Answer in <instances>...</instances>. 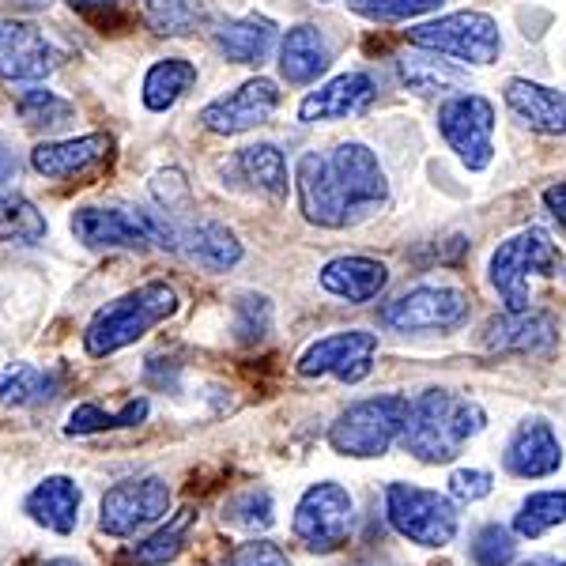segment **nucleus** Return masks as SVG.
I'll return each mask as SVG.
<instances>
[{
    "label": "nucleus",
    "mask_w": 566,
    "mask_h": 566,
    "mask_svg": "<svg viewBox=\"0 0 566 566\" xmlns=\"http://www.w3.org/2000/svg\"><path fill=\"white\" fill-rule=\"evenodd\" d=\"M295 193L303 208L306 223L325 227V231H340L352 223L348 200L340 193V181L333 175V159L322 151H303L295 167Z\"/></svg>",
    "instance_id": "ddd939ff"
},
{
    "label": "nucleus",
    "mask_w": 566,
    "mask_h": 566,
    "mask_svg": "<svg viewBox=\"0 0 566 566\" xmlns=\"http://www.w3.org/2000/svg\"><path fill=\"white\" fill-rule=\"evenodd\" d=\"M348 566H389V563H378V559H355Z\"/></svg>",
    "instance_id": "8fccbe9b"
},
{
    "label": "nucleus",
    "mask_w": 566,
    "mask_h": 566,
    "mask_svg": "<svg viewBox=\"0 0 566 566\" xmlns=\"http://www.w3.org/2000/svg\"><path fill=\"white\" fill-rule=\"evenodd\" d=\"M495 476L488 469H458L450 476V499L453 502H480L491 495Z\"/></svg>",
    "instance_id": "37998d69"
},
{
    "label": "nucleus",
    "mask_w": 566,
    "mask_h": 566,
    "mask_svg": "<svg viewBox=\"0 0 566 566\" xmlns=\"http://www.w3.org/2000/svg\"><path fill=\"white\" fill-rule=\"evenodd\" d=\"M15 178H20V159H15V151L0 140V189H8Z\"/></svg>",
    "instance_id": "49530a36"
},
{
    "label": "nucleus",
    "mask_w": 566,
    "mask_h": 566,
    "mask_svg": "<svg viewBox=\"0 0 566 566\" xmlns=\"http://www.w3.org/2000/svg\"><path fill=\"white\" fill-rule=\"evenodd\" d=\"M144 20L163 39H186L205 23V8L200 0H140Z\"/></svg>",
    "instance_id": "72a5a7b5"
},
{
    "label": "nucleus",
    "mask_w": 566,
    "mask_h": 566,
    "mask_svg": "<svg viewBox=\"0 0 566 566\" xmlns=\"http://www.w3.org/2000/svg\"><path fill=\"white\" fill-rule=\"evenodd\" d=\"M276 109H280V87L269 76H253L242 87H234L231 95L216 98V103L200 109V125L216 136H239L264 125Z\"/></svg>",
    "instance_id": "4468645a"
},
{
    "label": "nucleus",
    "mask_w": 566,
    "mask_h": 566,
    "mask_svg": "<svg viewBox=\"0 0 566 566\" xmlns=\"http://www.w3.org/2000/svg\"><path fill=\"white\" fill-rule=\"evenodd\" d=\"M446 0H348V8L374 23H408L427 12H438Z\"/></svg>",
    "instance_id": "ea45409f"
},
{
    "label": "nucleus",
    "mask_w": 566,
    "mask_h": 566,
    "mask_svg": "<svg viewBox=\"0 0 566 566\" xmlns=\"http://www.w3.org/2000/svg\"><path fill=\"white\" fill-rule=\"evenodd\" d=\"M72 234L87 250H136L144 253L151 245L144 223L133 208H76L72 212Z\"/></svg>",
    "instance_id": "a211bd4d"
},
{
    "label": "nucleus",
    "mask_w": 566,
    "mask_h": 566,
    "mask_svg": "<svg viewBox=\"0 0 566 566\" xmlns=\"http://www.w3.org/2000/svg\"><path fill=\"white\" fill-rule=\"evenodd\" d=\"M272 333V303L269 295L242 291L234 298V340L239 344H261Z\"/></svg>",
    "instance_id": "58836bf2"
},
{
    "label": "nucleus",
    "mask_w": 566,
    "mask_h": 566,
    "mask_svg": "<svg viewBox=\"0 0 566 566\" xmlns=\"http://www.w3.org/2000/svg\"><path fill=\"white\" fill-rule=\"evenodd\" d=\"M386 522L392 525V533H400L408 544L434 547V552L458 541V528H461L453 499L431 488H416V483H389Z\"/></svg>",
    "instance_id": "39448f33"
},
{
    "label": "nucleus",
    "mask_w": 566,
    "mask_h": 566,
    "mask_svg": "<svg viewBox=\"0 0 566 566\" xmlns=\"http://www.w3.org/2000/svg\"><path fill=\"white\" fill-rule=\"evenodd\" d=\"M39 566H84L80 559H69V555H61V559H45V563H39Z\"/></svg>",
    "instance_id": "de8ad7c7"
},
{
    "label": "nucleus",
    "mask_w": 566,
    "mask_h": 566,
    "mask_svg": "<svg viewBox=\"0 0 566 566\" xmlns=\"http://www.w3.org/2000/svg\"><path fill=\"white\" fill-rule=\"evenodd\" d=\"M80 506H84V491H80V483L72 476H45L23 499V514L53 536L76 533Z\"/></svg>",
    "instance_id": "aec40b11"
},
{
    "label": "nucleus",
    "mask_w": 566,
    "mask_h": 566,
    "mask_svg": "<svg viewBox=\"0 0 566 566\" xmlns=\"http://www.w3.org/2000/svg\"><path fill=\"white\" fill-rule=\"evenodd\" d=\"M53 389H57L53 374L31 367V363H12V367L0 370V405L8 408L39 405V400L53 397Z\"/></svg>",
    "instance_id": "f704fd0d"
},
{
    "label": "nucleus",
    "mask_w": 566,
    "mask_h": 566,
    "mask_svg": "<svg viewBox=\"0 0 566 566\" xmlns=\"http://www.w3.org/2000/svg\"><path fill=\"white\" fill-rule=\"evenodd\" d=\"M219 517L223 525L242 528V533H264L276 522V502H272L269 488H242L223 502Z\"/></svg>",
    "instance_id": "473e14b6"
},
{
    "label": "nucleus",
    "mask_w": 566,
    "mask_h": 566,
    "mask_svg": "<svg viewBox=\"0 0 566 566\" xmlns=\"http://www.w3.org/2000/svg\"><path fill=\"white\" fill-rule=\"evenodd\" d=\"M276 45V23L264 15H242L216 31V50L234 65H261Z\"/></svg>",
    "instance_id": "bb28decb"
},
{
    "label": "nucleus",
    "mask_w": 566,
    "mask_h": 566,
    "mask_svg": "<svg viewBox=\"0 0 566 566\" xmlns=\"http://www.w3.org/2000/svg\"><path fill=\"white\" fill-rule=\"evenodd\" d=\"M400 80L419 98H450L469 91V65L446 61L442 53L412 45L408 53H400Z\"/></svg>",
    "instance_id": "5701e85b"
},
{
    "label": "nucleus",
    "mask_w": 566,
    "mask_h": 566,
    "mask_svg": "<svg viewBox=\"0 0 566 566\" xmlns=\"http://www.w3.org/2000/svg\"><path fill=\"white\" fill-rule=\"evenodd\" d=\"M151 197L159 200L163 212L181 216L189 208V181H186V175H181L178 167L159 170V175L151 178Z\"/></svg>",
    "instance_id": "a19ab883"
},
{
    "label": "nucleus",
    "mask_w": 566,
    "mask_h": 566,
    "mask_svg": "<svg viewBox=\"0 0 566 566\" xmlns=\"http://www.w3.org/2000/svg\"><path fill=\"white\" fill-rule=\"evenodd\" d=\"M408 42L419 50H434L442 57H453L461 65H495L502 53L499 23L488 12H450L438 20L408 27Z\"/></svg>",
    "instance_id": "423d86ee"
},
{
    "label": "nucleus",
    "mask_w": 566,
    "mask_h": 566,
    "mask_svg": "<svg viewBox=\"0 0 566 566\" xmlns=\"http://www.w3.org/2000/svg\"><path fill=\"white\" fill-rule=\"evenodd\" d=\"M72 12H80L84 20L106 27L117 20V0H69Z\"/></svg>",
    "instance_id": "c03bdc74"
},
{
    "label": "nucleus",
    "mask_w": 566,
    "mask_h": 566,
    "mask_svg": "<svg viewBox=\"0 0 566 566\" xmlns=\"http://www.w3.org/2000/svg\"><path fill=\"white\" fill-rule=\"evenodd\" d=\"M15 114L23 117L27 129H57V125H65L72 117V103H65V98L45 87H34L15 98Z\"/></svg>",
    "instance_id": "e433bc0d"
},
{
    "label": "nucleus",
    "mask_w": 566,
    "mask_h": 566,
    "mask_svg": "<svg viewBox=\"0 0 566 566\" xmlns=\"http://www.w3.org/2000/svg\"><path fill=\"white\" fill-rule=\"evenodd\" d=\"M555 525H566V491H533L514 514V533L525 541H536Z\"/></svg>",
    "instance_id": "c9c22d12"
},
{
    "label": "nucleus",
    "mask_w": 566,
    "mask_h": 566,
    "mask_svg": "<svg viewBox=\"0 0 566 566\" xmlns=\"http://www.w3.org/2000/svg\"><path fill=\"white\" fill-rule=\"evenodd\" d=\"M514 566H541V559H533V563H514Z\"/></svg>",
    "instance_id": "603ef678"
},
{
    "label": "nucleus",
    "mask_w": 566,
    "mask_h": 566,
    "mask_svg": "<svg viewBox=\"0 0 566 566\" xmlns=\"http://www.w3.org/2000/svg\"><path fill=\"white\" fill-rule=\"evenodd\" d=\"M374 352H378V336L367 333V328L328 333L298 355V374L303 378H325V374H333V378L355 386V381H363L374 370Z\"/></svg>",
    "instance_id": "f8f14e48"
},
{
    "label": "nucleus",
    "mask_w": 566,
    "mask_h": 566,
    "mask_svg": "<svg viewBox=\"0 0 566 566\" xmlns=\"http://www.w3.org/2000/svg\"><path fill=\"white\" fill-rule=\"evenodd\" d=\"M480 348L495 355H552L559 348V322L547 310H506L483 325Z\"/></svg>",
    "instance_id": "2eb2a0df"
},
{
    "label": "nucleus",
    "mask_w": 566,
    "mask_h": 566,
    "mask_svg": "<svg viewBox=\"0 0 566 566\" xmlns=\"http://www.w3.org/2000/svg\"><path fill=\"white\" fill-rule=\"evenodd\" d=\"M438 133H442L446 148L461 159V167L480 175L495 159V103L488 95H476V91L442 98Z\"/></svg>",
    "instance_id": "0eeeda50"
},
{
    "label": "nucleus",
    "mask_w": 566,
    "mask_h": 566,
    "mask_svg": "<svg viewBox=\"0 0 566 566\" xmlns=\"http://www.w3.org/2000/svg\"><path fill=\"white\" fill-rule=\"evenodd\" d=\"M170 514V488L163 476L122 480L98 502V533L114 541H133L136 533L159 525Z\"/></svg>",
    "instance_id": "9d476101"
},
{
    "label": "nucleus",
    "mask_w": 566,
    "mask_h": 566,
    "mask_svg": "<svg viewBox=\"0 0 566 566\" xmlns=\"http://www.w3.org/2000/svg\"><path fill=\"white\" fill-rule=\"evenodd\" d=\"M45 216L15 189H0V242L39 245L45 239Z\"/></svg>",
    "instance_id": "2f4dec72"
},
{
    "label": "nucleus",
    "mask_w": 566,
    "mask_h": 566,
    "mask_svg": "<svg viewBox=\"0 0 566 566\" xmlns=\"http://www.w3.org/2000/svg\"><path fill=\"white\" fill-rule=\"evenodd\" d=\"M472 298L461 287L442 283H419L378 310V322L389 333H453L469 322Z\"/></svg>",
    "instance_id": "6e6552de"
},
{
    "label": "nucleus",
    "mask_w": 566,
    "mask_h": 566,
    "mask_svg": "<svg viewBox=\"0 0 566 566\" xmlns=\"http://www.w3.org/2000/svg\"><path fill=\"white\" fill-rule=\"evenodd\" d=\"M223 566H291L287 552L272 541H245L227 555Z\"/></svg>",
    "instance_id": "79ce46f5"
},
{
    "label": "nucleus",
    "mask_w": 566,
    "mask_h": 566,
    "mask_svg": "<svg viewBox=\"0 0 566 566\" xmlns=\"http://www.w3.org/2000/svg\"><path fill=\"white\" fill-rule=\"evenodd\" d=\"M408 408H412V400L405 392H381V397L355 400L328 427V446L340 458H355V461L386 458L392 442H400V434H405Z\"/></svg>",
    "instance_id": "7ed1b4c3"
},
{
    "label": "nucleus",
    "mask_w": 566,
    "mask_h": 566,
    "mask_svg": "<svg viewBox=\"0 0 566 566\" xmlns=\"http://www.w3.org/2000/svg\"><path fill=\"white\" fill-rule=\"evenodd\" d=\"M317 280H322V287L328 295L344 298V303H352V306H363V303H374V298L389 287V269L378 258L348 253V258L325 261Z\"/></svg>",
    "instance_id": "4be33fe9"
},
{
    "label": "nucleus",
    "mask_w": 566,
    "mask_h": 566,
    "mask_svg": "<svg viewBox=\"0 0 566 566\" xmlns=\"http://www.w3.org/2000/svg\"><path fill=\"white\" fill-rule=\"evenodd\" d=\"M175 314H178V291L170 283L163 280L140 283L129 295L95 310V317L84 328V348L91 359H106V355L144 340L155 325H163Z\"/></svg>",
    "instance_id": "f03ea898"
},
{
    "label": "nucleus",
    "mask_w": 566,
    "mask_h": 566,
    "mask_svg": "<svg viewBox=\"0 0 566 566\" xmlns=\"http://www.w3.org/2000/svg\"><path fill=\"white\" fill-rule=\"evenodd\" d=\"M231 170H239V178L245 181V189L269 197V200H283L287 197V163H283V151L276 144H250V148L234 151Z\"/></svg>",
    "instance_id": "cd10ccee"
},
{
    "label": "nucleus",
    "mask_w": 566,
    "mask_h": 566,
    "mask_svg": "<svg viewBox=\"0 0 566 566\" xmlns=\"http://www.w3.org/2000/svg\"><path fill=\"white\" fill-rule=\"evenodd\" d=\"M483 427H488V412L476 400L450 389H427L412 397L400 446L423 464H450L461 458L472 438L483 434Z\"/></svg>",
    "instance_id": "f257e3e1"
},
{
    "label": "nucleus",
    "mask_w": 566,
    "mask_h": 566,
    "mask_svg": "<svg viewBox=\"0 0 566 566\" xmlns=\"http://www.w3.org/2000/svg\"><path fill=\"white\" fill-rule=\"evenodd\" d=\"M53 65H57V53L39 27L0 15V76L12 84H34L50 76Z\"/></svg>",
    "instance_id": "f3484780"
},
{
    "label": "nucleus",
    "mask_w": 566,
    "mask_h": 566,
    "mask_svg": "<svg viewBox=\"0 0 566 566\" xmlns=\"http://www.w3.org/2000/svg\"><path fill=\"white\" fill-rule=\"evenodd\" d=\"M352 522H355V499L344 483L336 480H322L310 483L295 506V517H291V528L303 541L310 552H336V547L348 544L352 536Z\"/></svg>",
    "instance_id": "1a4fd4ad"
},
{
    "label": "nucleus",
    "mask_w": 566,
    "mask_h": 566,
    "mask_svg": "<svg viewBox=\"0 0 566 566\" xmlns=\"http://www.w3.org/2000/svg\"><path fill=\"white\" fill-rule=\"evenodd\" d=\"M333 159V175L340 181V193L348 200L352 223L367 219L389 205V178L381 170L378 155H374L363 140H344L336 144V151H328Z\"/></svg>",
    "instance_id": "9b49d317"
},
{
    "label": "nucleus",
    "mask_w": 566,
    "mask_h": 566,
    "mask_svg": "<svg viewBox=\"0 0 566 566\" xmlns=\"http://www.w3.org/2000/svg\"><path fill=\"white\" fill-rule=\"evenodd\" d=\"M469 555L476 566H514L517 559V533L499 522L480 525L469 544Z\"/></svg>",
    "instance_id": "4c0bfd02"
},
{
    "label": "nucleus",
    "mask_w": 566,
    "mask_h": 566,
    "mask_svg": "<svg viewBox=\"0 0 566 566\" xmlns=\"http://www.w3.org/2000/svg\"><path fill=\"white\" fill-rule=\"evenodd\" d=\"M193 525H197V510L193 506L178 510L175 517H167V525H159L151 536H144V541L133 547L129 559L136 566H167L170 559H178V555H181L186 536H189V528H193Z\"/></svg>",
    "instance_id": "7c9ffc66"
},
{
    "label": "nucleus",
    "mask_w": 566,
    "mask_h": 566,
    "mask_svg": "<svg viewBox=\"0 0 566 566\" xmlns=\"http://www.w3.org/2000/svg\"><path fill=\"white\" fill-rule=\"evenodd\" d=\"M374 95H378V84H374L370 72H340L328 84H322L317 91L298 103V122L317 125V122H344V117L363 114Z\"/></svg>",
    "instance_id": "6ab92c4d"
},
{
    "label": "nucleus",
    "mask_w": 566,
    "mask_h": 566,
    "mask_svg": "<svg viewBox=\"0 0 566 566\" xmlns=\"http://www.w3.org/2000/svg\"><path fill=\"white\" fill-rule=\"evenodd\" d=\"M563 253L559 245L552 242V234L541 231V227H528V231L510 234L506 242H499V250L491 253L488 264V280L491 287L499 291V298L506 303V310L522 314V310H533L528 303V280L533 276H559Z\"/></svg>",
    "instance_id": "20e7f679"
},
{
    "label": "nucleus",
    "mask_w": 566,
    "mask_h": 566,
    "mask_svg": "<svg viewBox=\"0 0 566 566\" xmlns=\"http://www.w3.org/2000/svg\"><path fill=\"white\" fill-rule=\"evenodd\" d=\"M502 98H506L510 114H514L525 129L544 133V136H566V91L514 76L502 87Z\"/></svg>",
    "instance_id": "412c9836"
},
{
    "label": "nucleus",
    "mask_w": 566,
    "mask_h": 566,
    "mask_svg": "<svg viewBox=\"0 0 566 566\" xmlns=\"http://www.w3.org/2000/svg\"><path fill=\"white\" fill-rule=\"evenodd\" d=\"M541 566H566V559H541Z\"/></svg>",
    "instance_id": "3c124183"
},
{
    "label": "nucleus",
    "mask_w": 566,
    "mask_h": 566,
    "mask_svg": "<svg viewBox=\"0 0 566 566\" xmlns=\"http://www.w3.org/2000/svg\"><path fill=\"white\" fill-rule=\"evenodd\" d=\"M114 140L106 133H87V136H72V140H45L31 151V167L42 178H72L84 175L95 163L109 159Z\"/></svg>",
    "instance_id": "b1692460"
},
{
    "label": "nucleus",
    "mask_w": 566,
    "mask_h": 566,
    "mask_svg": "<svg viewBox=\"0 0 566 566\" xmlns=\"http://www.w3.org/2000/svg\"><path fill=\"white\" fill-rule=\"evenodd\" d=\"M151 405L144 397L129 400V405H122L117 412H106V408L98 405H76L69 412V423H65V434L69 438H87V434H103V431H129V427H140L144 419H148Z\"/></svg>",
    "instance_id": "c756f323"
},
{
    "label": "nucleus",
    "mask_w": 566,
    "mask_h": 566,
    "mask_svg": "<svg viewBox=\"0 0 566 566\" xmlns=\"http://www.w3.org/2000/svg\"><path fill=\"white\" fill-rule=\"evenodd\" d=\"M197 84V65L186 57H163L155 61L148 69V76H144V106L151 109V114H167L170 106H178L181 98L193 91Z\"/></svg>",
    "instance_id": "c85d7f7f"
},
{
    "label": "nucleus",
    "mask_w": 566,
    "mask_h": 566,
    "mask_svg": "<svg viewBox=\"0 0 566 566\" xmlns=\"http://www.w3.org/2000/svg\"><path fill=\"white\" fill-rule=\"evenodd\" d=\"M502 469L517 480H544L563 469V442L544 416H528L510 431L502 450Z\"/></svg>",
    "instance_id": "dca6fc26"
},
{
    "label": "nucleus",
    "mask_w": 566,
    "mask_h": 566,
    "mask_svg": "<svg viewBox=\"0 0 566 566\" xmlns=\"http://www.w3.org/2000/svg\"><path fill=\"white\" fill-rule=\"evenodd\" d=\"M333 65V50H328L325 34L314 23H298L283 34L280 42V76L295 87H310L325 76Z\"/></svg>",
    "instance_id": "393cba45"
},
{
    "label": "nucleus",
    "mask_w": 566,
    "mask_h": 566,
    "mask_svg": "<svg viewBox=\"0 0 566 566\" xmlns=\"http://www.w3.org/2000/svg\"><path fill=\"white\" fill-rule=\"evenodd\" d=\"M15 4H20V8H45L50 0H15Z\"/></svg>",
    "instance_id": "09e8293b"
},
{
    "label": "nucleus",
    "mask_w": 566,
    "mask_h": 566,
    "mask_svg": "<svg viewBox=\"0 0 566 566\" xmlns=\"http://www.w3.org/2000/svg\"><path fill=\"white\" fill-rule=\"evenodd\" d=\"M544 208L555 216V223L566 231V181H559V186H547L544 189Z\"/></svg>",
    "instance_id": "a18cd8bd"
},
{
    "label": "nucleus",
    "mask_w": 566,
    "mask_h": 566,
    "mask_svg": "<svg viewBox=\"0 0 566 566\" xmlns=\"http://www.w3.org/2000/svg\"><path fill=\"white\" fill-rule=\"evenodd\" d=\"M189 261L200 264L208 272H227L242 261V242L234 231H227L216 219H205V223H189L181 227V250Z\"/></svg>",
    "instance_id": "a878e982"
}]
</instances>
